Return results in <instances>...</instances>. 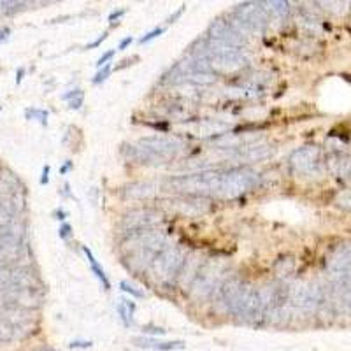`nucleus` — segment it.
<instances>
[{
    "label": "nucleus",
    "instance_id": "33",
    "mask_svg": "<svg viewBox=\"0 0 351 351\" xmlns=\"http://www.w3.org/2000/svg\"><path fill=\"white\" fill-rule=\"evenodd\" d=\"M80 95H83V92H81V90H71V92L69 93H64V95H62V99L64 100H72V99H76V97H80Z\"/></svg>",
    "mask_w": 351,
    "mask_h": 351
},
{
    "label": "nucleus",
    "instance_id": "4",
    "mask_svg": "<svg viewBox=\"0 0 351 351\" xmlns=\"http://www.w3.org/2000/svg\"><path fill=\"white\" fill-rule=\"evenodd\" d=\"M223 272L225 265L219 260H204L202 267L190 288V297L197 302L209 299L225 281Z\"/></svg>",
    "mask_w": 351,
    "mask_h": 351
},
{
    "label": "nucleus",
    "instance_id": "5",
    "mask_svg": "<svg viewBox=\"0 0 351 351\" xmlns=\"http://www.w3.org/2000/svg\"><path fill=\"white\" fill-rule=\"evenodd\" d=\"M0 285L20 288H40V280L28 263H0Z\"/></svg>",
    "mask_w": 351,
    "mask_h": 351
},
{
    "label": "nucleus",
    "instance_id": "39",
    "mask_svg": "<svg viewBox=\"0 0 351 351\" xmlns=\"http://www.w3.org/2000/svg\"><path fill=\"white\" fill-rule=\"evenodd\" d=\"M23 76H25V69H18V72H16V84H20L21 81H23Z\"/></svg>",
    "mask_w": 351,
    "mask_h": 351
},
{
    "label": "nucleus",
    "instance_id": "12",
    "mask_svg": "<svg viewBox=\"0 0 351 351\" xmlns=\"http://www.w3.org/2000/svg\"><path fill=\"white\" fill-rule=\"evenodd\" d=\"M160 221V215L153 209H132L121 219V227L130 234V232L148 230L153 228Z\"/></svg>",
    "mask_w": 351,
    "mask_h": 351
},
{
    "label": "nucleus",
    "instance_id": "15",
    "mask_svg": "<svg viewBox=\"0 0 351 351\" xmlns=\"http://www.w3.org/2000/svg\"><path fill=\"white\" fill-rule=\"evenodd\" d=\"M202 258H200V255H197V253L186 256V262H184L180 278H178V285H180L181 290L186 291L192 288L193 281H195L197 274H199L200 267H202Z\"/></svg>",
    "mask_w": 351,
    "mask_h": 351
},
{
    "label": "nucleus",
    "instance_id": "32",
    "mask_svg": "<svg viewBox=\"0 0 351 351\" xmlns=\"http://www.w3.org/2000/svg\"><path fill=\"white\" fill-rule=\"evenodd\" d=\"M339 206H343V208L346 209H351V193H344L343 197H339Z\"/></svg>",
    "mask_w": 351,
    "mask_h": 351
},
{
    "label": "nucleus",
    "instance_id": "11",
    "mask_svg": "<svg viewBox=\"0 0 351 351\" xmlns=\"http://www.w3.org/2000/svg\"><path fill=\"white\" fill-rule=\"evenodd\" d=\"M234 14L252 28L253 32H263L269 27V16L265 14L260 2H244V4H239L236 11H234Z\"/></svg>",
    "mask_w": 351,
    "mask_h": 351
},
{
    "label": "nucleus",
    "instance_id": "36",
    "mask_svg": "<svg viewBox=\"0 0 351 351\" xmlns=\"http://www.w3.org/2000/svg\"><path fill=\"white\" fill-rule=\"evenodd\" d=\"M9 36H11V30L8 27L0 28V43H5L9 39Z\"/></svg>",
    "mask_w": 351,
    "mask_h": 351
},
{
    "label": "nucleus",
    "instance_id": "20",
    "mask_svg": "<svg viewBox=\"0 0 351 351\" xmlns=\"http://www.w3.org/2000/svg\"><path fill=\"white\" fill-rule=\"evenodd\" d=\"M269 83H271V76L265 74V72H260V74H255V76L250 80V83L246 84V93L250 97H258L265 93Z\"/></svg>",
    "mask_w": 351,
    "mask_h": 351
},
{
    "label": "nucleus",
    "instance_id": "30",
    "mask_svg": "<svg viewBox=\"0 0 351 351\" xmlns=\"http://www.w3.org/2000/svg\"><path fill=\"white\" fill-rule=\"evenodd\" d=\"M83 102H84V97L83 95H80V97H76V99L69 100V109H74V111H77V109H81Z\"/></svg>",
    "mask_w": 351,
    "mask_h": 351
},
{
    "label": "nucleus",
    "instance_id": "37",
    "mask_svg": "<svg viewBox=\"0 0 351 351\" xmlns=\"http://www.w3.org/2000/svg\"><path fill=\"white\" fill-rule=\"evenodd\" d=\"M183 11H184V5H181V8L178 9V11H176L171 18H169V23H174V21L178 20V18H180L181 14H183Z\"/></svg>",
    "mask_w": 351,
    "mask_h": 351
},
{
    "label": "nucleus",
    "instance_id": "22",
    "mask_svg": "<svg viewBox=\"0 0 351 351\" xmlns=\"http://www.w3.org/2000/svg\"><path fill=\"white\" fill-rule=\"evenodd\" d=\"M83 252H84V255H86V258H88V262H90V265H92V271H93V274L97 276V280H99L100 283H102V287H104L106 290H109V288H111V283H109V280H108V276H106L104 269L100 267L99 262H97L95 256H93V253L90 252V250H88L86 246H83Z\"/></svg>",
    "mask_w": 351,
    "mask_h": 351
},
{
    "label": "nucleus",
    "instance_id": "8",
    "mask_svg": "<svg viewBox=\"0 0 351 351\" xmlns=\"http://www.w3.org/2000/svg\"><path fill=\"white\" fill-rule=\"evenodd\" d=\"M0 324L11 327L21 339L23 335L28 334V328L32 325V315L23 307L0 302Z\"/></svg>",
    "mask_w": 351,
    "mask_h": 351
},
{
    "label": "nucleus",
    "instance_id": "43",
    "mask_svg": "<svg viewBox=\"0 0 351 351\" xmlns=\"http://www.w3.org/2000/svg\"><path fill=\"white\" fill-rule=\"evenodd\" d=\"M0 16H4V9H2V0H0Z\"/></svg>",
    "mask_w": 351,
    "mask_h": 351
},
{
    "label": "nucleus",
    "instance_id": "40",
    "mask_svg": "<svg viewBox=\"0 0 351 351\" xmlns=\"http://www.w3.org/2000/svg\"><path fill=\"white\" fill-rule=\"evenodd\" d=\"M71 169H72V162H65L64 167L60 169V174H67V172L71 171Z\"/></svg>",
    "mask_w": 351,
    "mask_h": 351
},
{
    "label": "nucleus",
    "instance_id": "29",
    "mask_svg": "<svg viewBox=\"0 0 351 351\" xmlns=\"http://www.w3.org/2000/svg\"><path fill=\"white\" fill-rule=\"evenodd\" d=\"M58 236H60V239H69V237L72 236V227L69 223H64L60 227V230H58Z\"/></svg>",
    "mask_w": 351,
    "mask_h": 351
},
{
    "label": "nucleus",
    "instance_id": "42",
    "mask_svg": "<svg viewBox=\"0 0 351 351\" xmlns=\"http://www.w3.org/2000/svg\"><path fill=\"white\" fill-rule=\"evenodd\" d=\"M71 346L72 348H90L92 346V343H72Z\"/></svg>",
    "mask_w": 351,
    "mask_h": 351
},
{
    "label": "nucleus",
    "instance_id": "19",
    "mask_svg": "<svg viewBox=\"0 0 351 351\" xmlns=\"http://www.w3.org/2000/svg\"><path fill=\"white\" fill-rule=\"evenodd\" d=\"M328 167L337 176H351V155L346 153H334L328 160Z\"/></svg>",
    "mask_w": 351,
    "mask_h": 351
},
{
    "label": "nucleus",
    "instance_id": "44",
    "mask_svg": "<svg viewBox=\"0 0 351 351\" xmlns=\"http://www.w3.org/2000/svg\"><path fill=\"white\" fill-rule=\"evenodd\" d=\"M37 351H55V350H51V348H40V350Z\"/></svg>",
    "mask_w": 351,
    "mask_h": 351
},
{
    "label": "nucleus",
    "instance_id": "38",
    "mask_svg": "<svg viewBox=\"0 0 351 351\" xmlns=\"http://www.w3.org/2000/svg\"><path fill=\"white\" fill-rule=\"evenodd\" d=\"M132 40H134V39H132L130 36H128V37H125V39L121 40V43H120V49H127L128 46H130V44H132Z\"/></svg>",
    "mask_w": 351,
    "mask_h": 351
},
{
    "label": "nucleus",
    "instance_id": "6",
    "mask_svg": "<svg viewBox=\"0 0 351 351\" xmlns=\"http://www.w3.org/2000/svg\"><path fill=\"white\" fill-rule=\"evenodd\" d=\"M290 167L302 178H315L322 174V149L316 146H304L290 156Z\"/></svg>",
    "mask_w": 351,
    "mask_h": 351
},
{
    "label": "nucleus",
    "instance_id": "23",
    "mask_svg": "<svg viewBox=\"0 0 351 351\" xmlns=\"http://www.w3.org/2000/svg\"><path fill=\"white\" fill-rule=\"evenodd\" d=\"M274 271L278 276H288L291 274V272L295 271V260L291 258V256H283V258H280L278 262H276L274 265Z\"/></svg>",
    "mask_w": 351,
    "mask_h": 351
},
{
    "label": "nucleus",
    "instance_id": "35",
    "mask_svg": "<svg viewBox=\"0 0 351 351\" xmlns=\"http://www.w3.org/2000/svg\"><path fill=\"white\" fill-rule=\"evenodd\" d=\"M49 181V165H44L43 178H40V184H48Z\"/></svg>",
    "mask_w": 351,
    "mask_h": 351
},
{
    "label": "nucleus",
    "instance_id": "26",
    "mask_svg": "<svg viewBox=\"0 0 351 351\" xmlns=\"http://www.w3.org/2000/svg\"><path fill=\"white\" fill-rule=\"evenodd\" d=\"M162 34H164V28H162V27L155 28V30H152V32H148L144 37H141L139 43H141V44H146V43H149V40L156 39V37H158V36H162Z\"/></svg>",
    "mask_w": 351,
    "mask_h": 351
},
{
    "label": "nucleus",
    "instance_id": "18",
    "mask_svg": "<svg viewBox=\"0 0 351 351\" xmlns=\"http://www.w3.org/2000/svg\"><path fill=\"white\" fill-rule=\"evenodd\" d=\"M269 16V21H287L290 16V4L288 2H260Z\"/></svg>",
    "mask_w": 351,
    "mask_h": 351
},
{
    "label": "nucleus",
    "instance_id": "21",
    "mask_svg": "<svg viewBox=\"0 0 351 351\" xmlns=\"http://www.w3.org/2000/svg\"><path fill=\"white\" fill-rule=\"evenodd\" d=\"M136 343H139V346L143 348H153V350L160 351H174L184 348L183 341H172V343H160L155 339H136Z\"/></svg>",
    "mask_w": 351,
    "mask_h": 351
},
{
    "label": "nucleus",
    "instance_id": "9",
    "mask_svg": "<svg viewBox=\"0 0 351 351\" xmlns=\"http://www.w3.org/2000/svg\"><path fill=\"white\" fill-rule=\"evenodd\" d=\"M137 144L143 146L144 149H148L149 153H153V155H155L156 158L162 160V162L176 156L181 152V148H183V144H181L178 139H172V137H158V136L144 137V139H141Z\"/></svg>",
    "mask_w": 351,
    "mask_h": 351
},
{
    "label": "nucleus",
    "instance_id": "17",
    "mask_svg": "<svg viewBox=\"0 0 351 351\" xmlns=\"http://www.w3.org/2000/svg\"><path fill=\"white\" fill-rule=\"evenodd\" d=\"M123 193L128 199H149V197H153L156 193V186L153 183H148V181H144V183L141 181V183L128 184L123 190Z\"/></svg>",
    "mask_w": 351,
    "mask_h": 351
},
{
    "label": "nucleus",
    "instance_id": "25",
    "mask_svg": "<svg viewBox=\"0 0 351 351\" xmlns=\"http://www.w3.org/2000/svg\"><path fill=\"white\" fill-rule=\"evenodd\" d=\"M109 74H111V65H104L102 69H99V72L95 74V77H93V84H100L104 83L106 80L109 77Z\"/></svg>",
    "mask_w": 351,
    "mask_h": 351
},
{
    "label": "nucleus",
    "instance_id": "2",
    "mask_svg": "<svg viewBox=\"0 0 351 351\" xmlns=\"http://www.w3.org/2000/svg\"><path fill=\"white\" fill-rule=\"evenodd\" d=\"M165 246H167V237L164 236V232L153 228L130 232L123 243V260L130 271H148Z\"/></svg>",
    "mask_w": 351,
    "mask_h": 351
},
{
    "label": "nucleus",
    "instance_id": "10",
    "mask_svg": "<svg viewBox=\"0 0 351 351\" xmlns=\"http://www.w3.org/2000/svg\"><path fill=\"white\" fill-rule=\"evenodd\" d=\"M208 39L216 40V43H221L225 44V46H230V48H236V49L243 48L247 40L246 37L237 34L227 20H221V18H218V20H215L211 25H209Z\"/></svg>",
    "mask_w": 351,
    "mask_h": 351
},
{
    "label": "nucleus",
    "instance_id": "34",
    "mask_svg": "<svg viewBox=\"0 0 351 351\" xmlns=\"http://www.w3.org/2000/svg\"><path fill=\"white\" fill-rule=\"evenodd\" d=\"M125 12H127V9H120V11H112L111 14H109V21L120 20V18L125 14Z\"/></svg>",
    "mask_w": 351,
    "mask_h": 351
},
{
    "label": "nucleus",
    "instance_id": "31",
    "mask_svg": "<svg viewBox=\"0 0 351 351\" xmlns=\"http://www.w3.org/2000/svg\"><path fill=\"white\" fill-rule=\"evenodd\" d=\"M106 39H108V34H102V36H99V37H97V39L93 40V43L86 44V48H84V49H95V48H99L100 44L104 43Z\"/></svg>",
    "mask_w": 351,
    "mask_h": 351
},
{
    "label": "nucleus",
    "instance_id": "16",
    "mask_svg": "<svg viewBox=\"0 0 351 351\" xmlns=\"http://www.w3.org/2000/svg\"><path fill=\"white\" fill-rule=\"evenodd\" d=\"M272 153L271 146L265 144H258V146H244V148H237L234 153V158L243 160V162H260V160L269 158Z\"/></svg>",
    "mask_w": 351,
    "mask_h": 351
},
{
    "label": "nucleus",
    "instance_id": "41",
    "mask_svg": "<svg viewBox=\"0 0 351 351\" xmlns=\"http://www.w3.org/2000/svg\"><path fill=\"white\" fill-rule=\"evenodd\" d=\"M55 216H56V219H65V216H67V213H65L64 209H56Z\"/></svg>",
    "mask_w": 351,
    "mask_h": 351
},
{
    "label": "nucleus",
    "instance_id": "24",
    "mask_svg": "<svg viewBox=\"0 0 351 351\" xmlns=\"http://www.w3.org/2000/svg\"><path fill=\"white\" fill-rule=\"evenodd\" d=\"M25 116H27V120H37L39 123H43L44 127L48 125V111H44V109H27V111H25Z\"/></svg>",
    "mask_w": 351,
    "mask_h": 351
},
{
    "label": "nucleus",
    "instance_id": "3",
    "mask_svg": "<svg viewBox=\"0 0 351 351\" xmlns=\"http://www.w3.org/2000/svg\"><path fill=\"white\" fill-rule=\"evenodd\" d=\"M184 262H186V255L180 246H165L152 263V272L155 280L164 287L178 285V278H180Z\"/></svg>",
    "mask_w": 351,
    "mask_h": 351
},
{
    "label": "nucleus",
    "instance_id": "7",
    "mask_svg": "<svg viewBox=\"0 0 351 351\" xmlns=\"http://www.w3.org/2000/svg\"><path fill=\"white\" fill-rule=\"evenodd\" d=\"M43 291L40 288H20V287H4L0 285V302L11 304V306L23 307V309H37L43 306Z\"/></svg>",
    "mask_w": 351,
    "mask_h": 351
},
{
    "label": "nucleus",
    "instance_id": "14",
    "mask_svg": "<svg viewBox=\"0 0 351 351\" xmlns=\"http://www.w3.org/2000/svg\"><path fill=\"white\" fill-rule=\"evenodd\" d=\"M213 65V71L219 72H234L239 71L241 67L246 65V56L243 55V51H230L223 53V55H215L209 58Z\"/></svg>",
    "mask_w": 351,
    "mask_h": 351
},
{
    "label": "nucleus",
    "instance_id": "28",
    "mask_svg": "<svg viewBox=\"0 0 351 351\" xmlns=\"http://www.w3.org/2000/svg\"><path fill=\"white\" fill-rule=\"evenodd\" d=\"M114 55H116V51H114V49H111V51L104 53V55L100 56L99 60H97V67H99V69H102V67H104V65H108V62L111 60V58H112V56H114Z\"/></svg>",
    "mask_w": 351,
    "mask_h": 351
},
{
    "label": "nucleus",
    "instance_id": "1",
    "mask_svg": "<svg viewBox=\"0 0 351 351\" xmlns=\"http://www.w3.org/2000/svg\"><path fill=\"white\" fill-rule=\"evenodd\" d=\"M258 181V174L252 169H230L223 172H199L171 180V186L190 195H211L234 199L252 190Z\"/></svg>",
    "mask_w": 351,
    "mask_h": 351
},
{
    "label": "nucleus",
    "instance_id": "45",
    "mask_svg": "<svg viewBox=\"0 0 351 351\" xmlns=\"http://www.w3.org/2000/svg\"><path fill=\"white\" fill-rule=\"evenodd\" d=\"M0 111H2V108H0Z\"/></svg>",
    "mask_w": 351,
    "mask_h": 351
},
{
    "label": "nucleus",
    "instance_id": "27",
    "mask_svg": "<svg viewBox=\"0 0 351 351\" xmlns=\"http://www.w3.org/2000/svg\"><path fill=\"white\" fill-rule=\"evenodd\" d=\"M120 287H121V290L127 291V293H130L132 297H137V299H141V297H143V293H141V291H137L134 287H130V283H127V281H121Z\"/></svg>",
    "mask_w": 351,
    "mask_h": 351
},
{
    "label": "nucleus",
    "instance_id": "13",
    "mask_svg": "<svg viewBox=\"0 0 351 351\" xmlns=\"http://www.w3.org/2000/svg\"><path fill=\"white\" fill-rule=\"evenodd\" d=\"M244 281L241 280L239 276H232L227 278L223 283L219 285V288L216 290V304H218L223 311L230 313L232 306L236 302L237 295H239L241 288H243Z\"/></svg>",
    "mask_w": 351,
    "mask_h": 351
}]
</instances>
